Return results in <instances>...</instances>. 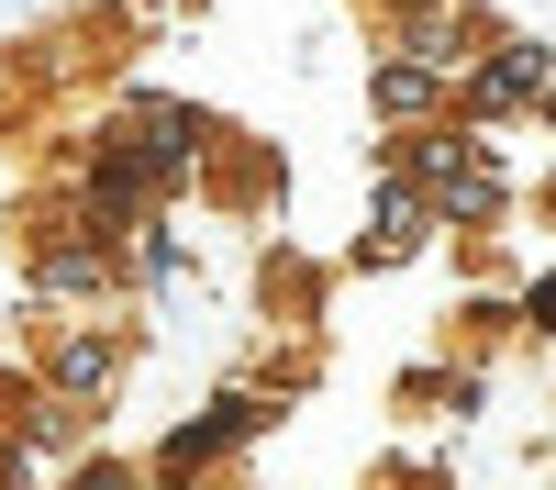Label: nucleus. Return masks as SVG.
I'll list each match as a JSON object with an SVG mask.
<instances>
[{
    "label": "nucleus",
    "mask_w": 556,
    "mask_h": 490,
    "mask_svg": "<svg viewBox=\"0 0 556 490\" xmlns=\"http://www.w3.org/2000/svg\"><path fill=\"white\" fill-rule=\"evenodd\" d=\"M412 178H424V201H434V212H456V223H490V212H501V167H490L479 134H424Z\"/></svg>",
    "instance_id": "obj_1"
},
{
    "label": "nucleus",
    "mask_w": 556,
    "mask_h": 490,
    "mask_svg": "<svg viewBox=\"0 0 556 490\" xmlns=\"http://www.w3.org/2000/svg\"><path fill=\"white\" fill-rule=\"evenodd\" d=\"M267 413H278V401H267V390H223V401H212V413H201V424H178V435L156 445V479H201V468L223 457V445H245V435H256Z\"/></svg>",
    "instance_id": "obj_2"
},
{
    "label": "nucleus",
    "mask_w": 556,
    "mask_h": 490,
    "mask_svg": "<svg viewBox=\"0 0 556 490\" xmlns=\"http://www.w3.org/2000/svg\"><path fill=\"white\" fill-rule=\"evenodd\" d=\"M545 78H556V45L513 34V45H501V56L468 78V112H523V101H545Z\"/></svg>",
    "instance_id": "obj_3"
},
{
    "label": "nucleus",
    "mask_w": 556,
    "mask_h": 490,
    "mask_svg": "<svg viewBox=\"0 0 556 490\" xmlns=\"http://www.w3.org/2000/svg\"><path fill=\"white\" fill-rule=\"evenodd\" d=\"M112 379H123V345L112 335H67L56 345V401L78 413V401H112Z\"/></svg>",
    "instance_id": "obj_4"
},
{
    "label": "nucleus",
    "mask_w": 556,
    "mask_h": 490,
    "mask_svg": "<svg viewBox=\"0 0 556 490\" xmlns=\"http://www.w3.org/2000/svg\"><path fill=\"white\" fill-rule=\"evenodd\" d=\"M367 101L412 123V112H434V101H445V67H424V56H390L379 78H367Z\"/></svg>",
    "instance_id": "obj_5"
},
{
    "label": "nucleus",
    "mask_w": 556,
    "mask_h": 490,
    "mask_svg": "<svg viewBox=\"0 0 556 490\" xmlns=\"http://www.w3.org/2000/svg\"><path fill=\"white\" fill-rule=\"evenodd\" d=\"M412 246H424V190L390 178V190H379V235H367V267H390V256H412Z\"/></svg>",
    "instance_id": "obj_6"
},
{
    "label": "nucleus",
    "mask_w": 556,
    "mask_h": 490,
    "mask_svg": "<svg viewBox=\"0 0 556 490\" xmlns=\"http://www.w3.org/2000/svg\"><path fill=\"white\" fill-rule=\"evenodd\" d=\"M67 490H146V479H134V468H112V457H89V468H78Z\"/></svg>",
    "instance_id": "obj_7"
},
{
    "label": "nucleus",
    "mask_w": 556,
    "mask_h": 490,
    "mask_svg": "<svg viewBox=\"0 0 556 490\" xmlns=\"http://www.w3.org/2000/svg\"><path fill=\"white\" fill-rule=\"evenodd\" d=\"M534 324H545V335H556V279H545V290H534Z\"/></svg>",
    "instance_id": "obj_8"
},
{
    "label": "nucleus",
    "mask_w": 556,
    "mask_h": 490,
    "mask_svg": "<svg viewBox=\"0 0 556 490\" xmlns=\"http://www.w3.org/2000/svg\"><path fill=\"white\" fill-rule=\"evenodd\" d=\"M545 112H556V78H545Z\"/></svg>",
    "instance_id": "obj_9"
},
{
    "label": "nucleus",
    "mask_w": 556,
    "mask_h": 490,
    "mask_svg": "<svg viewBox=\"0 0 556 490\" xmlns=\"http://www.w3.org/2000/svg\"><path fill=\"white\" fill-rule=\"evenodd\" d=\"M0 490H23V479H0Z\"/></svg>",
    "instance_id": "obj_10"
}]
</instances>
